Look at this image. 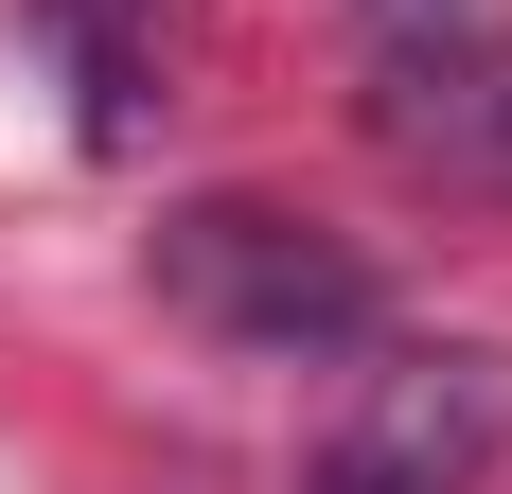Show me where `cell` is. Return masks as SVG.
<instances>
[{
  "instance_id": "6da1fadb",
  "label": "cell",
  "mask_w": 512,
  "mask_h": 494,
  "mask_svg": "<svg viewBox=\"0 0 512 494\" xmlns=\"http://www.w3.org/2000/svg\"><path fill=\"white\" fill-rule=\"evenodd\" d=\"M142 283H159V318L177 336H212V353H265V371H318V353H371V265L318 212H283V195H177L159 212V247H142Z\"/></svg>"
},
{
  "instance_id": "277c9868",
  "label": "cell",
  "mask_w": 512,
  "mask_h": 494,
  "mask_svg": "<svg viewBox=\"0 0 512 494\" xmlns=\"http://www.w3.org/2000/svg\"><path fill=\"white\" fill-rule=\"evenodd\" d=\"M53 36L89 53V124H124V71H142V0H53Z\"/></svg>"
},
{
  "instance_id": "7a4b0ae2",
  "label": "cell",
  "mask_w": 512,
  "mask_h": 494,
  "mask_svg": "<svg viewBox=\"0 0 512 494\" xmlns=\"http://www.w3.org/2000/svg\"><path fill=\"white\" fill-rule=\"evenodd\" d=\"M495 459H512V353L407 336V353L354 371L336 442H318V494H477Z\"/></svg>"
},
{
  "instance_id": "5b68a950",
  "label": "cell",
  "mask_w": 512,
  "mask_h": 494,
  "mask_svg": "<svg viewBox=\"0 0 512 494\" xmlns=\"http://www.w3.org/2000/svg\"><path fill=\"white\" fill-rule=\"evenodd\" d=\"M354 18H371V53H424V36H477L495 0H354Z\"/></svg>"
},
{
  "instance_id": "3957f363",
  "label": "cell",
  "mask_w": 512,
  "mask_h": 494,
  "mask_svg": "<svg viewBox=\"0 0 512 494\" xmlns=\"http://www.w3.org/2000/svg\"><path fill=\"white\" fill-rule=\"evenodd\" d=\"M371 142L442 177V195H512V36H424V53H371Z\"/></svg>"
}]
</instances>
